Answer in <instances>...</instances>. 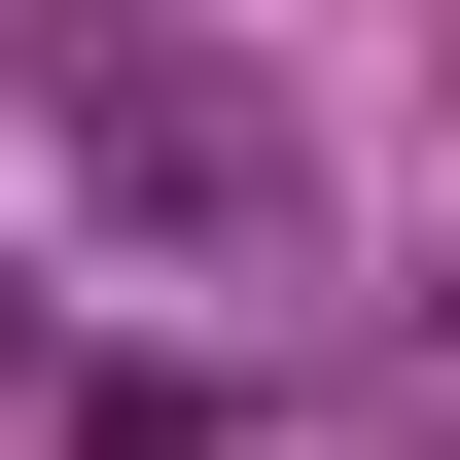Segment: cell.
I'll return each instance as SVG.
<instances>
[{"label":"cell","mask_w":460,"mask_h":460,"mask_svg":"<svg viewBox=\"0 0 460 460\" xmlns=\"http://www.w3.org/2000/svg\"><path fill=\"white\" fill-rule=\"evenodd\" d=\"M71 177H107L142 248H284V107L177 71V36H71Z\"/></svg>","instance_id":"obj_1"}]
</instances>
